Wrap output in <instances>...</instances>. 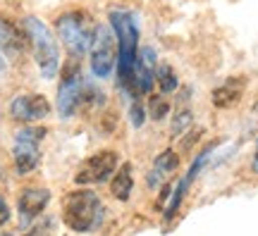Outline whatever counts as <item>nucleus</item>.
I'll list each match as a JSON object with an SVG mask.
<instances>
[{
  "label": "nucleus",
  "instance_id": "obj_1",
  "mask_svg": "<svg viewBox=\"0 0 258 236\" xmlns=\"http://www.w3.org/2000/svg\"><path fill=\"white\" fill-rule=\"evenodd\" d=\"M105 208L98 193L91 189H77L67 193L62 200V222L67 229L77 234H89L103 224Z\"/></svg>",
  "mask_w": 258,
  "mask_h": 236
},
{
  "label": "nucleus",
  "instance_id": "obj_2",
  "mask_svg": "<svg viewBox=\"0 0 258 236\" xmlns=\"http://www.w3.org/2000/svg\"><path fill=\"white\" fill-rule=\"evenodd\" d=\"M110 27L117 36V82L120 86L129 89L132 86V74H134V62L139 55V24L134 17L124 12H112Z\"/></svg>",
  "mask_w": 258,
  "mask_h": 236
},
{
  "label": "nucleus",
  "instance_id": "obj_3",
  "mask_svg": "<svg viewBox=\"0 0 258 236\" xmlns=\"http://www.w3.org/2000/svg\"><path fill=\"white\" fill-rule=\"evenodd\" d=\"M24 36H27L34 60H36L43 79H55L60 74V50H57L53 31L38 17H24Z\"/></svg>",
  "mask_w": 258,
  "mask_h": 236
},
{
  "label": "nucleus",
  "instance_id": "obj_4",
  "mask_svg": "<svg viewBox=\"0 0 258 236\" xmlns=\"http://www.w3.org/2000/svg\"><path fill=\"white\" fill-rule=\"evenodd\" d=\"M57 36L64 43V48L74 55V57H84L91 48L93 27L91 19L86 17V12H64L62 17H57Z\"/></svg>",
  "mask_w": 258,
  "mask_h": 236
},
{
  "label": "nucleus",
  "instance_id": "obj_5",
  "mask_svg": "<svg viewBox=\"0 0 258 236\" xmlns=\"http://www.w3.org/2000/svg\"><path fill=\"white\" fill-rule=\"evenodd\" d=\"M91 72L98 79H108L117 67V36L110 24H96L91 38Z\"/></svg>",
  "mask_w": 258,
  "mask_h": 236
},
{
  "label": "nucleus",
  "instance_id": "obj_6",
  "mask_svg": "<svg viewBox=\"0 0 258 236\" xmlns=\"http://www.w3.org/2000/svg\"><path fill=\"white\" fill-rule=\"evenodd\" d=\"M82 67H79V57L67 60L62 64V74H60V89H57V115L62 119H70L77 115V110L82 105Z\"/></svg>",
  "mask_w": 258,
  "mask_h": 236
},
{
  "label": "nucleus",
  "instance_id": "obj_7",
  "mask_svg": "<svg viewBox=\"0 0 258 236\" xmlns=\"http://www.w3.org/2000/svg\"><path fill=\"white\" fill-rule=\"evenodd\" d=\"M46 127H24L17 131L15 145H12V160H15V170L17 174H29L36 170L38 160H41V150L38 145L46 138Z\"/></svg>",
  "mask_w": 258,
  "mask_h": 236
},
{
  "label": "nucleus",
  "instance_id": "obj_8",
  "mask_svg": "<svg viewBox=\"0 0 258 236\" xmlns=\"http://www.w3.org/2000/svg\"><path fill=\"white\" fill-rule=\"evenodd\" d=\"M117 163H120V158H117L115 150H110V148L98 150L96 155H91L89 160H84L82 163L79 172H77V177H74V182L82 184V186L108 182L112 174H115V170H117Z\"/></svg>",
  "mask_w": 258,
  "mask_h": 236
},
{
  "label": "nucleus",
  "instance_id": "obj_9",
  "mask_svg": "<svg viewBox=\"0 0 258 236\" xmlns=\"http://www.w3.org/2000/svg\"><path fill=\"white\" fill-rule=\"evenodd\" d=\"M48 115H50V103L41 93L17 96L10 103V117L17 119V122H24V124H34L38 119H46Z\"/></svg>",
  "mask_w": 258,
  "mask_h": 236
},
{
  "label": "nucleus",
  "instance_id": "obj_10",
  "mask_svg": "<svg viewBox=\"0 0 258 236\" xmlns=\"http://www.w3.org/2000/svg\"><path fill=\"white\" fill-rule=\"evenodd\" d=\"M153 62H156V53L153 48H141L137 55V62H134V74H132V86L129 91L132 96H148L153 93V86H156V69H153Z\"/></svg>",
  "mask_w": 258,
  "mask_h": 236
},
{
  "label": "nucleus",
  "instance_id": "obj_11",
  "mask_svg": "<svg viewBox=\"0 0 258 236\" xmlns=\"http://www.w3.org/2000/svg\"><path fill=\"white\" fill-rule=\"evenodd\" d=\"M48 203H50V191L43 189V186H27V189L22 191L17 198V210H19L22 227H29V224L46 210Z\"/></svg>",
  "mask_w": 258,
  "mask_h": 236
},
{
  "label": "nucleus",
  "instance_id": "obj_12",
  "mask_svg": "<svg viewBox=\"0 0 258 236\" xmlns=\"http://www.w3.org/2000/svg\"><path fill=\"white\" fill-rule=\"evenodd\" d=\"M215 145V143H213ZM213 145H208L206 150H203L196 160L191 163V167L186 170V174L179 179V184H177L175 193H172V198H170V203H167V210H165V222H172V217H175L177 212H179V208H182V200H184L186 191H189V186L194 184V179L199 177V172H201L203 167H206V163H208V155H211V148Z\"/></svg>",
  "mask_w": 258,
  "mask_h": 236
},
{
  "label": "nucleus",
  "instance_id": "obj_13",
  "mask_svg": "<svg viewBox=\"0 0 258 236\" xmlns=\"http://www.w3.org/2000/svg\"><path fill=\"white\" fill-rule=\"evenodd\" d=\"M177 167H179V155H177L175 150H170V148L163 150V153L153 160V167H151V172H148V177H146L148 186H151V189H158L170 174H175Z\"/></svg>",
  "mask_w": 258,
  "mask_h": 236
},
{
  "label": "nucleus",
  "instance_id": "obj_14",
  "mask_svg": "<svg viewBox=\"0 0 258 236\" xmlns=\"http://www.w3.org/2000/svg\"><path fill=\"white\" fill-rule=\"evenodd\" d=\"M24 46H27V36L12 22L0 17V50L10 57H15V55H22Z\"/></svg>",
  "mask_w": 258,
  "mask_h": 236
},
{
  "label": "nucleus",
  "instance_id": "obj_15",
  "mask_svg": "<svg viewBox=\"0 0 258 236\" xmlns=\"http://www.w3.org/2000/svg\"><path fill=\"white\" fill-rule=\"evenodd\" d=\"M132 191H134V177H132V165L124 163L120 170H115L112 174V182H110V193L117 200L127 203L132 198Z\"/></svg>",
  "mask_w": 258,
  "mask_h": 236
},
{
  "label": "nucleus",
  "instance_id": "obj_16",
  "mask_svg": "<svg viewBox=\"0 0 258 236\" xmlns=\"http://www.w3.org/2000/svg\"><path fill=\"white\" fill-rule=\"evenodd\" d=\"M241 98V82H227L213 91V105L215 108H232Z\"/></svg>",
  "mask_w": 258,
  "mask_h": 236
},
{
  "label": "nucleus",
  "instance_id": "obj_17",
  "mask_svg": "<svg viewBox=\"0 0 258 236\" xmlns=\"http://www.w3.org/2000/svg\"><path fill=\"white\" fill-rule=\"evenodd\" d=\"M156 84H158V89H160V93H163V96H170V93H175L177 89H179V79H177L172 64H167V62L158 64Z\"/></svg>",
  "mask_w": 258,
  "mask_h": 236
},
{
  "label": "nucleus",
  "instance_id": "obj_18",
  "mask_svg": "<svg viewBox=\"0 0 258 236\" xmlns=\"http://www.w3.org/2000/svg\"><path fill=\"white\" fill-rule=\"evenodd\" d=\"M146 105H148V117L160 122V119H165V115L170 112V103L163 93H148L146 96Z\"/></svg>",
  "mask_w": 258,
  "mask_h": 236
},
{
  "label": "nucleus",
  "instance_id": "obj_19",
  "mask_svg": "<svg viewBox=\"0 0 258 236\" xmlns=\"http://www.w3.org/2000/svg\"><path fill=\"white\" fill-rule=\"evenodd\" d=\"M191 122H194V112L191 108H179L172 115V122H170V136H182L186 129L191 127Z\"/></svg>",
  "mask_w": 258,
  "mask_h": 236
},
{
  "label": "nucleus",
  "instance_id": "obj_20",
  "mask_svg": "<svg viewBox=\"0 0 258 236\" xmlns=\"http://www.w3.org/2000/svg\"><path fill=\"white\" fill-rule=\"evenodd\" d=\"M203 136V129L201 127H189L184 131V136H182V143H179V148H182V150H191L194 145H196V141H199V138Z\"/></svg>",
  "mask_w": 258,
  "mask_h": 236
},
{
  "label": "nucleus",
  "instance_id": "obj_21",
  "mask_svg": "<svg viewBox=\"0 0 258 236\" xmlns=\"http://www.w3.org/2000/svg\"><path fill=\"white\" fill-rule=\"evenodd\" d=\"M129 119H132V124H134L137 129L144 127V122H146V108H144L139 100L132 103V108H129Z\"/></svg>",
  "mask_w": 258,
  "mask_h": 236
},
{
  "label": "nucleus",
  "instance_id": "obj_22",
  "mask_svg": "<svg viewBox=\"0 0 258 236\" xmlns=\"http://www.w3.org/2000/svg\"><path fill=\"white\" fill-rule=\"evenodd\" d=\"M10 215H12V212H10L8 200H5L3 196H0V227H5V224L10 222Z\"/></svg>",
  "mask_w": 258,
  "mask_h": 236
},
{
  "label": "nucleus",
  "instance_id": "obj_23",
  "mask_svg": "<svg viewBox=\"0 0 258 236\" xmlns=\"http://www.w3.org/2000/svg\"><path fill=\"white\" fill-rule=\"evenodd\" d=\"M251 172L258 174V141H256V153H253V160H251Z\"/></svg>",
  "mask_w": 258,
  "mask_h": 236
},
{
  "label": "nucleus",
  "instance_id": "obj_24",
  "mask_svg": "<svg viewBox=\"0 0 258 236\" xmlns=\"http://www.w3.org/2000/svg\"><path fill=\"white\" fill-rule=\"evenodd\" d=\"M41 234H43V231H41V229H38V227H34V229H31V231H29L27 236H41Z\"/></svg>",
  "mask_w": 258,
  "mask_h": 236
},
{
  "label": "nucleus",
  "instance_id": "obj_25",
  "mask_svg": "<svg viewBox=\"0 0 258 236\" xmlns=\"http://www.w3.org/2000/svg\"><path fill=\"white\" fill-rule=\"evenodd\" d=\"M3 69H5V62H3V57H0V72H3Z\"/></svg>",
  "mask_w": 258,
  "mask_h": 236
},
{
  "label": "nucleus",
  "instance_id": "obj_26",
  "mask_svg": "<svg viewBox=\"0 0 258 236\" xmlns=\"http://www.w3.org/2000/svg\"><path fill=\"white\" fill-rule=\"evenodd\" d=\"M3 236H12V234H3Z\"/></svg>",
  "mask_w": 258,
  "mask_h": 236
}]
</instances>
